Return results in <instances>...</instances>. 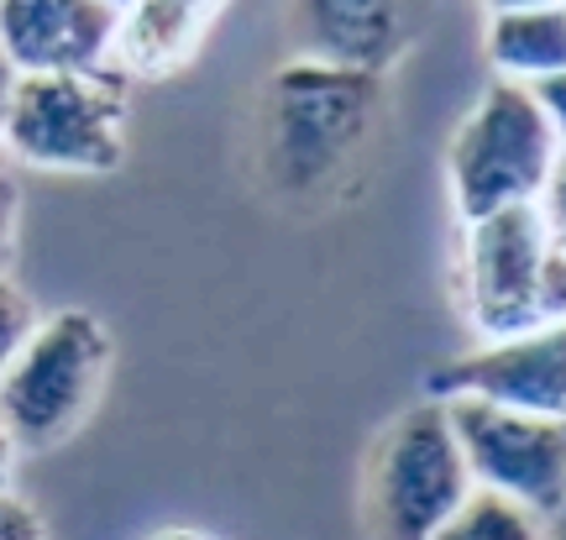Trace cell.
Segmentation results:
<instances>
[{"mask_svg":"<svg viewBox=\"0 0 566 540\" xmlns=\"http://www.w3.org/2000/svg\"><path fill=\"white\" fill-rule=\"evenodd\" d=\"M556 132L535 105L530 84L493 80L451 137L446 179L462 220H483L509 205H535L546 189Z\"/></svg>","mask_w":566,"mask_h":540,"instance_id":"cell-5","label":"cell"},{"mask_svg":"<svg viewBox=\"0 0 566 540\" xmlns=\"http://www.w3.org/2000/svg\"><path fill=\"white\" fill-rule=\"evenodd\" d=\"M17 205H21V195H17V184H11V174L0 179V258L11 252V237H17Z\"/></svg>","mask_w":566,"mask_h":540,"instance_id":"cell-18","label":"cell"},{"mask_svg":"<svg viewBox=\"0 0 566 540\" xmlns=\"http://www.w3.org/2000/svg\"><path fill=\"white\" fill-rule=\"evenodd\" d=\"M105 6H116V11H122V6H126V0H105Z\"/></svg>","mask_w":566,"mask_h":540,"instance_id":"cell-24","label":"cell"},{"mask_svg":"<svg viewBox=\"0 0 566 540\" xmlns=\"http://www.w3.org/2000/svg\"><path fill=\"white\" fill-rule=\"evenodd\" d=\"M17 69H11V59L0 53V126H6V105H11V90H17Z\"/></svg>","mask_w":566,"mask_h":540,"instance_id":"cell-20","label":"cell"},{"mask_svg":"<svg viewBox=\"0 0 566 540\" xmlns=\"http://www.w3.org/2000/svg\"><path fill=\"white\" fill-rule=\"evenodd\" d=\"M11 472H17V440L6 436V425H0V494L11 488Z\"/></svg>","mask_w":566,"mask_h":540,"instance_id":"cell-19","label":"cell"},{"mask_svg":"<svg viewBox=\"0 0 566 540\" xmlns=\"http://www.w3.org/2000/svg\"><path fill=\"white\" fill-rule=\"evenodd\" d=\"M0 179H6V142H0Z\"/></svg>","mask_w":566,"mask_h":540,"instance_id":"cell-23","label":"cell"},{"mask_svg":"<svg viewBox=\"0 0 566 540\" xmlns=\"http://www.w3.org/2000/svg\"><path fill=\"white\" fill-rule=\"evenodd\" d=\"M116 6L105 0H0V53L17 74L111 69Z\"/></svg>","mask_w":566,"mask_h":540,"instance_id":"cell-9","label":"cell"},{"mask_svg":"<svg viewBox=\"0 0 566 540\" xmlns=\"http://www.w3.org/2000/svg\"><path fill=\"white\" fill-rule=\"evenodd\" d=\"M424 388L430 399H483L514 415L566 420V321L441 362Z\"/></svg>","mask_w":566,"mask_h":540,"instance_id":"cell-8","label":"cell"},{"mask_svg":"<svg viewBox=\"0 0 566 540\" xmlns=\"http://www.w3.org/2000/svg\"><path fill=\"white\" fill-rule=\"evenodd\" d=\"M226 0H126L116 17L111 69L122 80H163L200 53Z\"/></svg>","mask_w":566,"mask_h":540,"instance_id":"cell-11","label":"cell"},{"mask_svg":"<svg viewBox=\"0 0 566 540\" xmlns=\"http://www.w3.org/2000/svg\"><path fill=\"white\" fill-rule=\"evenodd\" d=\"M153 540H205V536H195V530H158Z\"/></svg>","mask_w":566,"mask_h":540,"instance_id":"cell-22","label":"cell"},{"mask_svg":"<svg viewBox=\"0 0 566 540\" xmlns=\"http://www.w3.org/2000/svg\"><path fill=\"white\" fill-rule=\"evenodd\" d=\"M430 0H294L304 53L342 69L384 74L409 53Z\"/></svg>","mask_w":566,"mask_h":540,"instance_id":"cell-10","label":"cell"},{"mask_svg":"<svg viewBox=\"0 0 566 540\" xmlns=\"http://www.w3.org/2000/svg\"><path fill=\"white\" fill-rule=\"evenodd\" d=\"M488 63L509 84H541L566 69V6L488 11Z\"/></svg>","mask_w":566,"mask_h":540,"instance_id":"cell-12","label":"cell"},{"mask_svg":"<svg viewBox=\"0 0 566 540\" xmlns=\"http://www.w3.org/2000/svg\"><path fill=\"white\" fill-rule=\"evenodd\" d=\"M530 95H535V105L546 111L556 142H566V69L562 74H551V80H541V84H530Z\"/></svg>","mask_w":566,"mask_h":540,"instance_id":"cell-17","label":"cell"},{"mask_svg":"<svg viewBox=\"0 0 566 540\" xmlns=\"http://www.w3.org/2000/svg\"><path fill=\"white\" fill-rule=\"evenodd\" d=\"M488 11H525V6H566V0H483Z\"/></svg>","mask_w":566,"mask_h":540,"instance_id":"cell-21","label":"cell"},{"mask_svg":"<svg viewBox=\"0 0 566 540\" xmlns=\"http://www.w3.org/2000/svg\"><path fill=\"white\" fill-rule=\"evenodd\" d=\"M467 457L472 488L520 503L530 515L566 509V420L514 415L483 399H441Z\"/></svg>","mask_w":566,"mask_h":540,"instance_id":"cell-7","label":"cell"},{"mask_svg":"<svg viewBox=\"0 0 566 540\" xmlns=\"http://www.w3.org/2000/svg\"><path fill=\"white\" fill-rule=\"evenodd\" d=\"M32 325H38V310H32V300H27V294H21L11 279H0V373H6V367H11V357H17L21 346H27Z\"/></svg>","mask_w":566,"mask_h":540,"instance_id":"cell-14","label":"cell"},{"mask_svg":"<svg viewBox=\"0 0 566 540\" xmlns=\"http://www.w3.org/2000/svg\"><path fill=\"white\" fill-rule=\"evenodd\" d=\"M462 304L488 341L566 321V247L535 205L462 220Z\"/></svg>","mask_w":566,"mask_h":540,"instance_id":"cell-2","label":"cell"},{"mask_svg":"<svg viewBox=\"0 0 566 540\" xmlns=\"http://www.w3.org/2000/svg\"><path fill=\"white\" fill-rule=\"evenodd\" d=\"M535 210L546 216L551 237L566 247V142H556V158H551V174H546V189H541V200Z\"/></svg>","mask_w":566,"mask_h":540,"instance_id":"cell-15","label":"cell"},{"mask_svg":"<svg viewBox=\"0 0 566 540\" xmlns=\"http://www.w3.org/2000/svg\"><path fill=\"white\" fill-rule=\"evenodd\" d=\"M111 373V336L90 310H59L32 325L11 367L0 373V425L17 451L69 440L95 409Z\"/></svg>","mask_w":566,"mask_h":540,"instance_id":"cell-3","label":"cell"},{"mask_svg":"<svg viewBox=\"0 0 566 540\" xmlns=\"http://www.w3.org/2000/svg\"><path fill=\"white\" fill-rule=\"evenodd\" d=\"M0 540H48L38 509H32L27 499H17L11 488L0 494Z\"/></svg>","mask_w":566,"mask_h":540,"instance_id":"cell-16","label":"cell"},{"mask_svg":"<svg viewBox=\"0 0 566 540\" xmlns=\"http://www.w3.org/2000/svg\"><path fill=\"white\" fill-rule=\"evenodd\" d=\"M472 494V472L441 399L405 409L384 430L367 467L373 540H430Z\"/></svg>","mask_w":566,"mask_h":540,"instance_id":"cell-6","label":"cell"},{"mask_svg":"<svg viewBox=\"0 0 566 540\" xmlns=\"http://www.w3.org/2000/svg\"><path fill=\"white\" fill-rule=\"evenodd\" d=\"M6 153L59 174H116L126 158V80L95 74H21L0 126Z\"/></svg>","mask_w":566,"mask_h":540,"instance_id":"cell-4","label":"cell"},{"mask_svg":"<svg viewBox=\"0 0 566 540\" xmlns=\"http://www.w3.org/2000/svg\"><path fill=\"white\" fill-rule=\"evenodd\" d=\"M430 540H546V536H541V525H535L530 509L499 499V494H488V488H472L462 509Z\"/></svg>","mask_w":566,"mask_h":540,"instance_id":"cell-13","label":"cell"},{"mask_svg":"<svg viewBox=\"0 0 566 540\" xmlns=\"http://www.w3.org/2000/svg\"><path fill=\"white\" fill-rule=\"evenodd\" d=\"M384 105V74L294 59L268 90V174L289 200H321L363 153Z\"/></svg>","mask_w":566,"mask_h":540,"instance_id":"cell-1","label":"cell"}]
</instances>
